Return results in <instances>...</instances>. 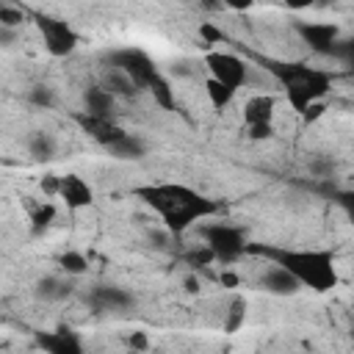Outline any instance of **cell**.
<instances>
[{
	"label": "cell",
	"instance_id": "obj_1",
	"mask_svg": "<svg viewBox=\"0 0 354 354\" xmlns=\"http://www.w3.org/2000/svg\"><path fill=\"white\" fill-rule=\"evenodd\" d=\"M144 205H149L166 224L171 235L185 232L194 221L210 218L221 210V205L188 185L180 183H158V185H138L133 191Z\"/></svg>",
	"mask_w": 354,
	"mask_h": 354
},
{
	"label": "cell",
	"instance_id": "obj_2",
	"mask_svg": "<svg viewBox=\"0 0 354 354\" xmlns=\"http://www.w3.org/2000/svg\"><path fill=\"white\" fill-rule=\"evenodd\" d=\"M246 254L271 260V266L285 268L301 288H310L315 293H326L337 285L335 254L329 249H288V246L246 243Z\"/></svg>",
	"mask_w": 354,
	"mask_h": 354
},
{
	"label": "cell",
	"instance_id": "obj_3",
	"mask_svg": "<svg viewBox=\"0 0 354 354\" xmlns=\"http://www.w3.org/2000/svg\"><path fill=\"white\" fill-rule=\"evenodd\" d=\"M266 69L282 83V88L288 94V102L296 113H304V108L313 105V102H324V97L332 88V75L326 69L307 66L301 61H288V64L268 61Z\"/></svg>",
	"mask_w": 354,
	"mask_h": 354
},
{
	"label": "cell",
	"instance_id": "obj_4",
	"mask_svg": "<svg viewBox=\"0 0 354 354\" xmlns=\"http://www.w3.org/2000/svg\"><path fill=\"white\" fill-rule=\"evenodd\" d=\"M205 246L213 252L216 263H235L241 254H246V235L241 227L227 224V221H216V224H205L199 230Z\"/></svg>",
	"mask_w": 354,
	"mask_h": 354
},
{
	"label": "cell",
	"instance_id": "obj_5",
	"mask_svg": "<svg viewBox=\"0 0 354 354\" xmlns=\"http://www.w3.org/2000/svg\"><path fill=\"white\" fill-rule=\"evenodd\" d=\"M108 66H116L122 69L133 83L136 88H149V83L160 75V69L155 66V61L144 53V50H136V47H124V50H113L108 53Z\"/></svg>",
	"mask_w": 354,
	"mask_h": 354
},
{
	"label": "cell",
	"instance_id": "obj_6",
	"mask_svg": "<svg viewBox=\"0 0 354 354\" xmlns=\"http://www.w3.org/2000/svg\"><path fill=\"white\" fill-rule=\"evenodd\" d=\"M205 66L210 72V80L238 91L241 86H246L249 80V64L243 58H238L235 53H224V50H210L205 55Z\"/></svg>",
	"mask_w": 354,
	"mask_h": 354
},
{
	"label": "cell",
	"instance_id": "obj_7",
	"mask_svg": "<svg viewBox=\"0 0 354 354\" xmlns=\"http://www.w3.org/2000/svg\"><path fill=\"white\" fill-rule=\"evenodd\" d=\"M36 25H39V33H41V39H44L47 53L55 55V58L69 55V53L77 47V41H80V36L75 33V28H72L69 22L58 19V17L39 14V17H36Z\"/></svg>",
	"mask_w": 354,
	"mask_h": 354
},
{
	"label": "cell",
	"instance_id": "obj_8",
	"mask_svg": "<svg viewBox=\"0 0 354 354\" xmlns=\"http://www.w3.org/2000/svg\"><path fill=\"white\" fill-rule=\"evenodd\" d=\"M72 122H75L91 141H97V144L105 147V149L127 136V130H124L122 124H116L113 119H97V116L83 113V111H75V113H72Z\"/></svg>",
	"mask_w": 354,
	"mask_h": 354
},
{
	"label": "cell",
	"instance_id": "obj_9",
	"mask_svg": "<svg viewBox=\"0 0 354 354\" xmlns=\"http://www.w3.org/2000/svg\"><path fill=\"white\" fill-rule=\"evenodd\" d=\"M36 343L44 354H86L80 335L72 326H55L36 332Z\"/></svg>",
	"mask_w": 354,
	"mask_h": 354
},
{
	"label": "cell",
	"instance_id": "obj_10",
	"mask_svg": "<svg viewBox=\"0 0 354 354\" xmlns=\"http://www.w3.org/2000/svg\"><path fill=\"white\" fill-rule=\"evenodd\" d=\"M296 33L318 55H332V47L340 39V28L332 22H296Z\"/></svg>",
	"mask_w": 354,
	"mask_h": 354
},
{
	"label": "cell",
	"instance_id": "obj_11",
	"mask_svg": "<svg viewBox=\"0 0 354 354\" xmlns=\"http://www.w3.org/2000/svg\"><path fill=\"white\" fill-rule=\"evenodd\" d=\"M88 304L97 313H122V310H130L136 304V296L119 285H97L88 293Z\"/></svg>",
	"mask_w": 354,
	"mask_h": 354
},
{
	"label": "cell",
	"instance_id": "obj_12",
	"mask_svg": "<svg viewBox=\"0 0 354 354\" xmlns=\"http://www.w3.org/2000/svg\"><path fill=\"white\" fill-rule=\"evenodd\" d=\"M58 196L64 199V205L69 210H83V207H88L94 202V191H91V185L80 174L58 177Z\"/></svg>",
	"mask_w": 354,
	"mask_h": 354
},
{
	"label": "cell",
	"instance_id": "obj_13",
	"mask_svg": "<svg viewBox=\"0 0 354 354\" xmlns=\"http://www.w3.org/2000/svg\"><path fill=\"white\" fill-rule=\"evenodd\" d=\"M116 108V97L105 91L102 86H88L83 91V113L97 116V119H111Z\"/></svg>",
	"mask_w": 354,
	"mask_h": 354
},
{
	"label": "cell",
	"instance_id": "obj_14",
	"mask_svg": "<svg viewBox=\"0 0 354 354\" xmlns=\"http://www.w3.org/2000/svg\"><path fill=\"white\" fill-rule=\"evenodd\" d=\"M274 111H277V100L274 94H254L243 102V122L246 127L252 124H268L274 119Z\"/></svg>",
	"mask_w": 354,
	"mask_h": 354
},
{
	"label": "cell",
	"instance_id": "obj_15",
	"mask_svg": "<svg viewBox=\"0 0 354 354\" xmlns=\"http://www.w3.org/2000/svg\"><path fill=\"white\" fill-rule=\"evenodd\" d=\"M260 285L268 290V293H277V296H290V293H296L301 285L285 271V268H279V266H268L266 268V274H263V279H260Z\"/></svg>",
	"mask_w": 354,
	"mask_h": 354
},
{
	"label": "cell",
	"instance_id": "obj_16",
	"mask_svg": "<svg viewBox=\"0 0 354 354\" xmlns=\"http://www.w3.org/2000/svg\"><path fill=\"white\" fill-rule=\"evenodd\" d=\"M105 91H111L113 97H133L138 88H136V83L122 72V69H116V66H108L105 69V75H102V83H100Z\"/></svg>",
	"mask_w": 354,
	"mask_h": 354
},
{
	"label": "cell",
	"instance_id": "obj_17",
	"mask_svg": "<svg viewBox=\"0 0 354 354\" xmlns=\"http://www.w3.org/2000/svg\"><path fill=\"white\" fill-rule=\"evenodd\" d=\"M72 293V282L64 277H44L36 282V296L44 301H61Z\"/></svg>",
	"mask_w": 354,
	"mask_h": 354
},
{
	"label": "cell",
	"instance_id": "obj_18",
	"mask_svg": "<svg viewBox=\"0 0 354 354\" xmlns=\"http://www.w3.org/2000/svg\"><path fill=\"white\" fill-rule=\"evenodd\" d=\"M108 152H111L113 158H119V160H138V158L147 152V147H144V141H141L138 136L127 133L122 141L111 144V147H108Z\"/></svg>",
	"mask_w": 354,
	"mask_h": 354
},
{
	"label": "cell",
	"instance_id": "obj_19",
	"mask_svg": "<svg viewBox=\"0 0 354 354\" xmlns=\"http://www.w3.org/2000/svg\"><path fill=\"white\" fill-rule=\"evenodd\" d=\"M55 205L53 202H28V218H30V227L33 232H41L47 230L53 221H55Z\"/></svg>",
	"mask_w": 354,
	"mask_h": 354
},
{
	"label": "cell",
	"instance_id": "obj_20",
	"mask_svg": "<svg viewBox=\"0 0 354 354\" xmlns=\"http://www.w3.org/2000/svg\"><path fill=\"white\" fill-rule=\"evenodd\" d=\"M147 91L152 94V100H155L163 111H174V108H177L174 88H171V83H169V77H166V75H158V77L149 83V88H147Z\"/></svg>",
	"mask_w": 354,
	"mask_h": 354
},
{
	"label": "cell",
	"instance_id": "obj_21",
	"mask_svg": "<svg viewBox=\"0 0 354 354\" xmlns=\"http://www.w3.org/2000/svg\"><path fill=\"white\" fill-rule=\"evenodd\" d=\"M28 152H30L36 160H50V158L55 155V138H53L50 133H44V130H36V133H30V138H28Z\"/></svg>",
	"mask_w": 354,
	"mask_h": 354
},
{
	"label": "cell",
	"instance_id": "obj_22",
	"mask_svg": "<svg viewBox=\"0 0 354 354\" xmlns=\"http://www.w3.org/2000/svg\"><path fill=\"white\" fill-rule=\"evenodd\" d=\"M246 321V299L243 296H232L230 299V307H227V318H224V332L232 335L243 326Z\"/></svg>",
	"mask_w": 354,
	"mask_h": 354
},
{
	"label": "cell",
	"instance_id": "obj_23",
	"mask_svg": "<svg viewBox=\"0 0 354 354\" xmlns=\"http://www.w3.org/2000/svg\"><path fill=\"white\" fill-rule=\"evenodd\" d=\"M205 91H207V100H210V105H213L216 111H224V108L232 102V97H235L232 88H227V86H221V83H216V80H207V83H205Z\"/></svg>",
	"mask_w": 354,
	"mask_h": 354
},
{
	"label": "cell",
	"instance_id": "obj_24",
	"mask_svg": "<svg viewBox=\"0 0 354 354\" xmlns=\"http://www.w3.org/2000/svg\"><path fill=\"white\" fill-rule=\"evenodd\" d=\"M58 266H61V271L66 274V277H77V274H83L86 268H88V260H86V254L83 252H64L61 257H58Z\"/></svg>",
	"mask_w": 354,
	"mask_h": 354
},
{
	"label": "cell",
	"instance_id": "obj_25",
	"mask_svg": "<svg viewBox=\"0 0 354 354\" xmlns=\"http://www.w3.org/2000/svg\"><path fill=\"white\" fill-rule=\"evenodd\" d=\"M183 260H185V266H191V268H205V266H213V263H216L213 252H210V249H207L205 243H199V246L188 249Z\"/></svg>",
	"mask_w": 354,
	"mask_h": 354
},
{
	"label": "cell",
	"instance_id": "obj_26",
	"mask_svg": "<svg viewBox=\"0 0 354 354\" xmlns=\"http://www.w3.org/2000/svg\"><path fill=\"white\" fill-rule=\"evenodd\" d=\"M28 100L36 105V108H53L55 105V94H53V88L50 86H33L30 91H28Z\"/></svg>",
	"mask_w": 354,
	"mask_h": 354
},
{
	"label": "cell",
	"instance_id": "obj_27",
	"mask_svg": "<svg viewBox=\"0 0 354 354\" xmlns=\"http://www.w3.org/2000/svg\"><path fill=\"white\" fill-rule=\"evenodd\" d=\"M25 22V14L14 6H0V28H8V30H17L19 25Z\"/></svg>",
	"mask_w": 354,
	"mask_h": 354
},
{
	"label": "cell",
	"instance_id": "obj_28",
	"mask_svg": "<svg viewBox=\"0 0 354 354\" xmlns=\"http://www.w3.org/2000/svg\"><path fill=\"white\" fill-rule=\"evenodd\" d=\"M199 39H202L205 44H224V41H227V33H224L218 25H213V22H202V25H199Z\"/></svg>",
	"mask_w": 354,
	"mask_h": 354
},
{
	"label": "cell",
	"instance_id": "obj_29",
	"mask_svg": "<svg viewBox=\"0 0 354 354\" xmlns=\"http://www.w3.org/2000/svg\"><path fill=\"white\" fill-rule=\"evenodd\" d=\"M271 136H274V122H268V124H252L249 127V138L252 141H266Z\"/></svg>",
	"mask_w": 354,
	"mask_h": 354
},
{
	"label": "cell",
	"instance_id": "obj_30",
	"mask_svg": "<svg viewBox=\"0 0 354 354\" xmlns=\"http://www.w3.org/2000/svg\"><path fill=\"white\" fill-rule=\"evenodd\" d=\"M127 346H130L133 351H147V348H149V337H147V332H133V335L127 337Z\"/></svg>",
	"mask_w": 354,
	"mask_h": 354
},
{
	"label": "cell",
	"instance_id": "obj_31",
	"mask_svg": "<svg viewBox=\"0 0 354 354\" xmlns=\"http://www.w3.org/2000/svg\"><path fill=\"white\" fill-rule=\"evenodd\" d=\"M324 111H326V105H324V102H313V105H307V108H304V113H301V116H304V122H315L318 116H324Z\"/></svg>",
	"mask_w": 354,
	"mask_h": 354
},
{
	"label": "cell",
	"instance_id": "obj_32",
	"mask_svg": "<svg viewBox=\"0 0 354 354\" xmlns=\"http://www.w3.org/2000/svg\"><path fill=\"white\" fill-rule=\"evenodd\" d=\"M310 171L318 174V177H329L332 174V160H313L310 163Z\"/></svg>",
	"mask_w": 354,
	"mask_h": 354
},
{
	"label": "cell",
	"instance_id": "obj_33",
	"mask_svg": "<svg viewBox=\"0 0 354 354\" xmlns=\"http://www.w3.org/2000/svg\"><path fill=\"white\" fill-rule=\"evenodd\" d=\"M41 191H44L47 196H58V177H55V174H44Z\"/></svg>",
	"mask_w": 354,
	"mask_h": 354
},
{
	"label": "cell",
	"instance_id": "obj_34",
	"mask_svg": "<svg viewBox=\"0 0 354 354\" xmlns=\"http://www.w3.org/2000/svg\"><path fill=\"white\" fill-rule=\"evenodd\" d=\"M218 282H221L224 288H238V285H241V277H238L235 271H221Z\"/></svg>",
	"mask_w": 354,
	"mask_h": 354
},
{
	"label": "cell",
	"instance_id": "obj_35",
	"mask_svg": "<svg viewBox=\"0 0 354 354\" xmlns=\"http://www.w3.org/2000/svg\"><path fill=\"white\" fill-rule=\"evenodd\" d=\"M14 39H17V30H8V28H0V44H6V47H8V44L14 41Z\"/></svg>",
	"mask_w": 354,
	"mask_h": 354
},
{
	"label": "cell",
	"instance_id": "obj_36",
	"mask_svg": "<svg viewBox=\"0 0 354 354\" xmlns=\"http://www.w3.org/2000/svg\"><path fill=\"white\" fill-rule=\"evenodd\" d=\"M185 290H188V293H196V290H199V282H196V277H194V274L185 279Z\"/></svg>",
	"mask_w": 354,
	"mask_h": 354
}]
</instances>
